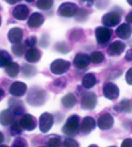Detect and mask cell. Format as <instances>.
I'll use <instances>...</instances> for the list:
<instances>
[{
	"instance_id": "cell-1",
	"label": "cell",
	"mask_w": 132,
	"mask_h": 147,
	"mask_svg": "<svg viewBox=\"0 0 132 147\" xmlns=\"http://www.w3.org/2000/svg\"><path fill=\"white\" fill-rule=\"evenodd\" d=\"M81 128V119H79V116L78 115H72L67 118L66 123L64 124L62 131L64 134H66L67 136H69L71 138L73 136H76L78 134V131Z\"/></svg>"
},
{
	"instance_id": "cell-2",
	"label": "cell",
	"mask_w": 132,
	"mask_h": 147,
	"mask_svg": "<svg viewBox=\"0 0 132 147\" xmlns=\"http://www.w3.org/2000/svg\"><path fill=\"white\" fill-rule=\"evenodd\" d=\"M69 62L65 61V60L57 59L55 61L52 62L51 66H50V70L53 74L55 75H62V74L66 73L68 70H69Z\"/></svg>"
},
{
	"instance_id": "cell-3",
	"label": "cell",
	"mask_w": 132,
	"mask_h": 147,
	"mask_svg": "<svg viewBox=\"0 0 132 147\" xmlns=\"http://www.w3.org/2000/svg\"><path fill=\"white\" fill-rule=\"evenodd\" d=\"M95 36L97 42L100 45H103L110 41V39L112 37V30L106 27H98L95 31Z\"/></svg>"
},
{
	"instance_id": "cell-4",
	"label": "cell",
	"mask_w": 132,
	"mask_h": 147,
	"mask_svg": "<svg viewBox=\"0 0 132 147\" xmlns=\"http://www.w3.org/2000/svg\"><path fill=\"white\" fill-rule=\"evenodd\" d=\"M45 97H46V94L43 90H40V88L33 90L28 95V103H30L31 105H34V106L42 105L45 102Z\"/></svg>"
},
{
	"instance_id": "cell-5",
	"label": "cell",
	"mask_w": 132,
	"mask_h": 147,
	"mask_svg": "<svg viewBox=\"0 0 132 147\" xmlns=\"http://www.w3.org/2000/svg\"><path fill=\"white\" fill-rule=\"evenodd\" d=\"M53 123H54V118H53V115L45 112L43 113L41 116H40V119H39V127H40V131L42 133H47L53 126Z\"/></svg>"
},
{
	"instance_id": "cell-6",
	"label": "cell",
	"mask_w": 132,
	"mask_h": 147,
	"mask_svg": "<svg viewBox=\"0 0 132 147\" xmlns=\"http://www.w3.org/2000/svg\"><path fill=\"white\" fill-rule=\"evenodd\" d=\"M78 8L77 6L73 3V2H64L62 3L59 8V13L62 17H66V18H71L77 13Z\"/></svg>"
},
{
	"instance_id": "cell-7",
	"label": "cell",
	"mask_w": 132,
	"mask_h": 147,
	"mask_svg": "<svg viewBox=\"0 0 132 147\" xmlns=\"http://www.w3.org/2000/svg\"><path fill=\"white\" fill-rule=\"evenodd\" d=\"M97 104V96L94 92H86L81 97V107L84 110H93Z\"/></svg>"
},
{
	"instance_id": "cell-8",
	"label": "cell",
	"mask_w": 132,
	"mask_h": 147,
	"mask_svg": "<svg viewBox=\"0 0 132 147\" xmlns=\"http://www.w3.org/2000/svg\"><path fill=\"white\" fill-rule=\"evenodd\" d=\"M103 93L108 100H116L119 97V88L112 82H107L103 88Z\"/></svg>"
},
{
	"instance_id": "cell-9",
	"label": "cell",
	"mask_w": 132,
	"mask_h": 147,
	"mask_svg": "<svg viewBox=\"0 0 132 147\" xmlns=\"http://www.w3.org/2000/svg\"><path fill=\"white\" fill-rule=\"evenodd\" d=\"M120 15L117 12H108L103 17V24L106 28L111 29V27H116L120 23Z\"/></svg>"
},
{
	"instance_id": "cell-10",
	"label": "cell",
	"mask_w": 132,
	"mask_h": 147,
	"mask_svg": "<svg viewBox=\"0 0 132 147\" xmlns=\"http://www.w3.org/2000/svg\"><path fill=\"white\" fill-rule=\"evenodd\" d=\"M19 122H20V124H21L22 128L25 129V131H33L37 125L35 117L32 116V115H30V114H24V115H22L21 118L19 119Z\"/></svg>"
},
{
	"instance_id": "cell-11",
	"label": "cell",
	"mask_w": 132,
	"mask_h": 147,
	"mask_svg": "<svg viewBox=\"0 0 132 147\" xmlns=\"http://www.w3.org/2000/svg\"><path fill=\"white\" fill-rule=\"evenodd\" d=\"M97 125H98V127L100 129H103V131L110 129L112 127V125H113V117L110 115L109 113H103L98 118Z\"/></svg>"
},
{
	"instance_id": "cell-12",
	"label": "cell",
	"mask_w": 132,
	"mask_h": 147,
	"mask_svg": "<svg viewBox=\"0 0 132 147\" xmlns=\"http://www.w3.org/2000/svg\"><path fill=\"white\" fill-rule=\"evenodd\" d=\"M27 90H28V86H27L25 83H23V82H15V83L11 84L9 91H10V94L12 96H15V97H21V96H23L25 94Z\"/></svg>"
},
{
	"instance_id": "cell-13",
	"label": "cell",
	"mask_w": 132,
	"mask_h": 147,
	"mask_svg": "<svg viewBox=\"0 0 132 147\" xmlns=\"http://www.w3.org/2000/svg\"><path fill=\"white\" fill-rule=\"evenodd\" d=\"M29 8L25 5H18L17 7L13 8L12 11V16L17 20H27L29 18Z\"/></svg>"
},
{
	"instance_id": "cell-14",
	"label": "cell",
	"mask_w": 132,
	"mask_h": 147,
	"mask_svg": "<svg viewBox=\"0 0 132 147\" xmlns=\"http://www.w3.org/2000/svg\"><path fill=\"white\" fill-rule=\"evenodd\" d=\"M90 64V57L86 53H78L74 58V65L77 69H85Z\"/></svg>"
},
{
	"instance_id": "cell-15",
	"label": "cell",
	"mask_w": 132,
	"mask_h": 147,
	"mask_svg": "<svg viewBox=\"0 0 132 147\" xmlns=\"http://www.w3.org/2000/svg\"><path fill=\"white\" fill-rule=\"evenodd\" d=\"M125 44L121 41H115L110 44L107 49V52L108 54L111 55V57H117V55H120L122 52L125 51Z\"/></svg>"
},
{
	"instance_id": "cell-16",
	"label": "cell",
	"mask_w": 132,
	"mask_h": 147,
	"mask_svg": "<svg viewBox=\"0 0 132 147\" xmlns=\"http://www.w3.org/2000/svg\"><path fill=\"white\" fill-rule=\"evenodd\" d=\"M8 39L12 44L21 43L23 39V31L20 28H12L8 32Z\"/></svg>"
},
{
	"instance_id": "cell-17",
	"label": "cell",
	"mask_w": 132,
	"mask_h": 147,
	"mask_svg": "<svg viewBox=\"0 0 132 147\" xmlns=\"http://www.w3.org/2000/svg\"><path fill=\"white\" fill-rule=\"evenodd\" d=\"M15 113L10 110V109L2 111L0 113V124L3 126L10 125V124H12L15 122Z\"/></svg>"
},
{
	"instance_id": "cell-18",
	"label": "cell",
	"mask_w": 132,
	"mask_h": 147,
	"mask_svg": "<svg viewBox=\"0 0 132 147\" xmlns=\"http://www.w3.org/2000/svg\"><path fill=\"white\" fill-rule=\"evenodd\" d=\"M131 33H132V29L128 23H122V24H120L117 28V30H116V34H117L120 39H123V40L129 39V38L131 37Z\"/></svg>"
},
{
	"instance_id": "cell-19",
	"label": "cell",
	"mask_w": 132,
	"mask_h": 147,
	"mask_svg": "<svg viewBox=\"0 0 132 147\" xmlns=\"http://www.w3.org/2000/svg\"><path fill=\"white\" fill-rule=\"evenodd\" d=\"M44 22V17L41 13H39V12H34V13H32V15L29 17V20H28V24H29L30 28H33V29H35V28H39V27H41L42 24H43Z\"/></svg>"
},
{
	"instance_id": "cell-20",
	"label": "cell",
	"mask_w": 132,
	"mask_h": 147,
	"mask_svg": "<svg viewBox=\"0 0 132 147\" xmlns=\"http://www.w3.org/2000/svg\"><path fill=\"white\" fill-rule=\"evenodd\" d=\"M96 126V122L95 119L90 116H87L85 117L83 121H81V131L85 134H88L89 132H91Z\"/></svg>"
},
{
	"instance_id": "cell-21",
	"label": "cell",
	"mask_w": 132,
	"mask_h": 147,
	"mask_svg": "<svg viewBox=\"0 0 132 147\" xmlns=\"http://www.w3.org/2000/svg\"><path fill=\"white\" fill-rule=\"evenodd\" d=\"M9 106H10V110L15 113V116L22 115V113L24 112V107H23L22 102L18 101V100H15V98H11L9 101Z\"/></svg>"
},
{
	"instance_id": "cell-22",
	"label": "cell",
	"mask_w": 132,
	"mask_h": 147,
	"mask_svg": "<svg viewBox=\"0 0 132 147\" xmlns=\"http://www.w3.org/2000/svg\"><path fill=\"white\" fill-rule=\"evenodd\" d=\"M25 59L29 63H35L39 60L41 59V52L39 51L35 48L29 49L25 52Z\"/></svg>"
},
{
	"instance_id": "cell-23",
	"label": "cell",
	"mask_w": 132,
	"mask_h": 147,
	"mask_svg": "<svg viewBox=\"0 0 132 147\" xmlns=\"http://www.w3.org/2000/svg\"><path fill=\"white\" fill-rule=\"evenodd\" d=\"M96 83H97V80L94 73H87L86 75H84L81 80V85L85 88H91L93 86H95Z\"/></svg>"
},
{
	"instance_id": "cell-24",
	"label": "cell",
	"mask_w": 132,
	"mask_h": 147,
	"mask_svg": "<svg viewBox=\"0 0 132 147\" xmlns=\"http://www.w3.org/2000/svg\"><path fill=\"white\" fill-rule=\"evenodd\" d=\"M115 110L117 112L130 113L132 111V101H130V100H122L120 103L115 106Z\"/></svg>"
},
{
	"instance_id": "cell-25",
	"label": "cell",
	"mask_w": 132,
	"mask_h": 147,
	"mask_svg": "<svg viewBox=\"0 0 132 147\" xmlns=\"http://www.w3.org/2000/svg\"><path fill=\"white\" fill-rule=\"evenodd\" d=\"M76 102H77L76 96L74 95L73 93H68L65 96H63V98H62V104L66 109H72L76 104Z\"/></svg>"
},
{
	"instance_id": "cell-26",
	"label": "cell",
	"mask_w": 132,
	"mask_h": 147,
	"mask_svg": "<svg viewBox=\"0 0 132 147\" xmlns=\"http://www.w3.org/2000/svg\"><path fill=\"white\" fill-rule=\"evenodd\" d=\"M19 72H20V66L15 62H11L10 64L6 66V73L11 78H15L19 74Z\"/></svg>"
},
{
	"instance_id": "cell-27",
	"label": "cell",
	"mask_w": 132,
	"mask_h": 147,
	"mask_svg": "<svg viewBox=\"0 0 132 147\" xmlns=\"http://www.w3.org/2000/svg\"><path fill=\"white\" fill-rule=\"evenodd\" d=\"M11 62V57L7 51H0V67H6Z\"/></svg>"
},
{
	"instance_id": "cell-28",
	"label": "cell",
	"mask_w": 132,
	"mask_h": 147,
	"mask_svg": "<svg viewBox=\"0 0 132 147\" xmlns=\"http://www.w3.org/2000/svg\"><path fill=\"white\" fill-rule=\"evenodd\" d=\"M46 146L47 147H61L62 146V140L57 135H52L46 142Z\"/></svg>"
},
{
	"instance_id": "cell-29",
	"label": "cell",
	"mask_w": 132,
	"mask_h": 147,
	"mask_svg": "<svg viewBox=\"0 0 132 147\" xmlns=\"http://www.w3.org/2000/svg\"><path fill=\"white\" fill-rule=\"evenodd\" d=\"M103 60H105V57H103V54L100 51L93 52L91 55H90V62H93V63H95V64L101 63Z\"/></svg>"
},
{
	"instance_id": "cell-30",
	"label": "cell",
	"mask_w": 132,
	"mask_h": 147,
	"mask_svg": "<svg viewBox=\"0 0 132 147\" xmlns=\"http://www.w3.org/2000/svg\"><path fill=\"white\" fill-rule=\"evenodd\" d=\"M53 6L52 0H39L37 2V7L41 10H49Z\"/></svg>"
},
{
	"instance_id": "cell-31",
	"label": "cell",
	"mask_w": 132,
	"mask_h": 147,
	"mask_svg": "<svg viewBox=\"0 0 132 147\" xmlns=\"http://www.w3.org/2000/svg\"><path fill=\"white\" fill-rule=\"evenodd\" d=\"M11 49H12V52L15 53L17 57H21L23 53H25V45L22 43L13 44Z\"/></svg>"
},
{
	"instance_id": "cell-32",
	"label": "cell",
	"mask_w": 132,
	"mask_h": 147,
	"mask_svg": "<svg viewBox=\"0 0 132 147\" xmlns=\"http://www.w3.org/2000/svg\"><path fill=\"white\" fill-rule=\"evenodd\" d=\"M10 131H11V135H20L22 133V131H23L20 122H19V121H15V122L11 124Z\"/></svg>"
},
{
	"instance_id": "cell-33",
	"label": "cell",
	"mask_w": 132,
	"mask_h": 147,
	"mask_svg": "<svg viewBox=\"0 0 132 147\" xmlns=\"http://www.w3.org/2000/svg\"><path fill=\"white\" fill-rule=\"evenodd\" d=\"M22 73L27 76H30V75H34L35 74V69L33 66L29 65V64H25L22 67Z\"/></svg>"
},
{
	"instance_id": "cell-34",
	"label": "cell",
	"mask_w": 132,
	"mask_h": 147,
	"mask_svg": "<svg viewBox=\"0 0 132 147\" xmlns=\"http://www.w3.org/2000/svg\"><path fill=\"white\" fill-rule=\"evenodd\" d=\"M28 146V144H27V142L24 138H22V137H17L15 140H13V143H12V146L11 147H27Z\"/></svg>"
},
{
	"instance_id": "cell-35",
	"label": "cell",
	"mask_w": 132,
	"mask_h": 147,
	"mask_svg": "<svg viewBox=\"0 0 132 147\" xmlns=\"http://www.w3.org/2000/svg\"><path fill=\"white\" fill-rule=\"evenodd\" d=\"M37 37H30V38H28L27 40H25V42H24V45L25 47H29L30 49H32V48H34V45L37 44Z\"/></svg>"
},
{
	"instance_id": "cell-36",
	"label": "cell",
	"mask_w": 132,
	"mask_h": 147,
	"mask_svg": "<svg viewBox=\"0 0 132 147\" xmlns=\"http://www.w3.org/2000/svg\"><path fill=\"white\" fill-rule=\"evenodd\" d=\"M64 147H79V144L75 140L68 137V138H66L64 140Z\"/></svg>"
},
{
	"instance_id": "cell-37",
	"label": "cell",
	"mask_w": 132,
	"mask_h": 147,
	"mask_svg": "<svg viewBox=\"0 0 132 147\" xmlns=\"http://www.w3.org/2000/svg\"><path fill=\"white\" fill-rule=\"evenodd\" d=\"M56 50H57V51H59V52H62V53H65V52L69 51L71 49H69V47H67L66 44L59 43V44H57V45H56Z\"/></svg>"
},
{
	"instance_id": "cell-38",
	"label": "cell",
	"mask_w": 132,
	"mask_h": 147,
	"mask_svg": "<svg viewBox=\"0 0 132 147\" xmlns=\"http://www.w3.org/2000/svg\"><path fill=\"white\" fill-rule=\"evenodd\" d=\"M125 81L128 84L132 85V67H130L125 73Z\"/></svg>"
},
{
	"instance_id": "cell-39",
	"label": "cell",
	"mask_w": 132,
	"mask_h": 147,
	"mask_svg": "<svg viewBox=\"0 0 132 147\" xmlns=\"http://www.w3.org/2000/svg\"><path fill=\"white\" fill-rule=\"evenodd\" d=\"M121 147H132V138H125L122 142Z\"/></svg>"
},
{
	"instance_id": "cell-40",
	"label": "cell",
	"mask_w": 132,
	"mask_h": 147,
	"mask_svg": "<svg viewBox=\"0 0 132 147\" xmlns=\"http://www.w3.org/2000/svg\"><path fill=\"white\" fill-rule=\"evenodd\" d=\"M125 60L127 61H132V48H130L128 52H127V54H125Z\"/></svg>"
},
{
	"instance_id": "cell-41",
	"label": "cell",
	"mask_w": 132,
	"mask_h": 147,
	"mask_svg": "<svg viewBox=\"0 0 132 147\" xmlns=\"http://www.w3.org/2000/svg\"><path fill=\"white\" fill-rule=\"evenodd\" d=\"M125 21H127V23H132V11L127 15V17H125Z\"/></svg>"
},
{
	"instance_id": "cell-42",
	"label": "cell",
	"mask_w": 132,
	"mask_h": 147,
	"mask_svg": "<svg viewBox=\"0 0 132 147\" xmlns=\"http://www.w3.org/2000/svg\"><path fill=\"white\" fill-rule=\"evenodd\" d=\"M3 97H5V91H3L2 88H0V101H1Z\"/></svg>"
},
{
	"instance_id": "cell-43",
	"label": "cell",
	"mask_w": 132,
	"mask_h": 147,
	"mask_svg": "<svg viewBox=\"0 0 132 147\" xmlns=\"http://www.w3.org/2000/svg\"><path fill=\"white\" fill-rule=\"evenodd\" d=\"M3 140H5V137H3V134L0 132V144L3 142Z\"/></svg>"
},
{
	"instance_id": "cell-44",
	"label": "cell",
	"mask_w": 132,
	"mask_h": 147,
	"mask_svg": "<svg viewBox=\"0 0 132 147\" xmlns=\"http://www.w3.org/2000/svg\"><path fill=\"white\" fill-rule=\"evenodd\" d=\"M88 147H98L97 145H95V144H93V145H90V146H88Z\"/></svg>"
},
{
	"instance_id": "cell-45",
	"label": "cell",
	"mask_w": 132,
	"mask_h": 147,
	"mask_svg": "<svg viewBox=\"0 0 132 147\" xmlns=\"http://www.w3.org/2000/svg\"><path fill=\"white\" fill-rule=\"evenodd\" d=\"M128 3H129L130 6H132V1H131V0H129V1H128Z\"/></svg>"
},
{
	"instance_id": "cell-46",
	"label": "cell",
	"mask_w": 132,
	"mask_h": 147,
	"mask_svg": "<svg viewBox=\"0 0 132 147\" xmlns=\"http://www.w3.org/2000/svg\"><path fill=\"white\" fill-rule=\"evenodd\" d=\"M0 147H9V146H7V145H0Z\"/></svg>"
},
{
	"instance_id": "cell-47",
	"label": "cell",
	"mask_w": 132,
	"mask_h": 147,
	"mask_svg": "<svg viewBox=\"0 0 132 147\" xmlns=\"http://www.w3.org/2000/svg\"><path fill=\"white\" fill-rule=\"evenodd\" d=\"M0 26H1V17H0Z\"/></svg>"
},
{
	"instance_id": "cell-48",
	"label": "cell",
	"mask_w": 132,
	"mask_h": 147,
	"mask_svg": "<svg viewBox=\"0 0 132 147\" xmlns=\"http://www.w3.org/2000/svg\"><path fill=\"white\" fill-rule=\"evenodd\" d=\"M110 147H117V146H110Z\"/></svg>"
},
{
	"instance_id": "cell-49",
	"label": "cell",
	"mask_w": 132,
	"mask_h": 147,
	"mask_svg": "<svg viewBox=\"0 0 132 147\" xmlns=\"http://www.w3.org/2000/svg\"><path fill=\"white\" fill-rule=\"evenodd\" d=\"M40 147H44V146H40Z\"/></svg>"
},
{
	"instance_id": "cell-50",
	"label": "cell",
	"mask_w": 132,
	"mask_h": 147,
	"mask_svg": "<svg viewBox=\"0 0 132 147\" xmlns=\"http://www.w3.org/2000/svg\"><path fill=\"white\" fill-rule=\"evenodd\" d=\"M131 129H132V125H131Z\"/></svg>"
}]
</instances>
